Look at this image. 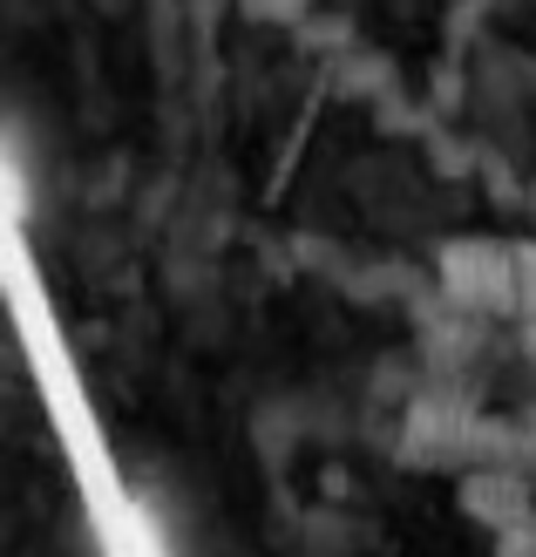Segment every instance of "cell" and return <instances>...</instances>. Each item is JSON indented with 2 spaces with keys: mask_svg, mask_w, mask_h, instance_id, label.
Wrapping results in <instances>:
<instances>
[{
  "mask_svg": "<svg viewBox=\"0 0 536 557\" xmlns=\"http://www.w3.org/2000/svg\"><path fill=\"white\" fill-rule=\"evenodd\" d=\"M441 299L469 320H523L536 326V245L523 238H448L435 259Z\"/></svg>",
  "mask_w": 536,
  "mask_h": 557,
  "instance_id": "1",
  "label": "cell"
}]
</instances>
